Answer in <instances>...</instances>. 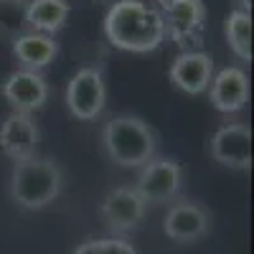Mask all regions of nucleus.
<instances>
[{"mask_svg": "<svg viewBox=\"0 0 254 254\" xmlns=\"http://www.w3.org/2000/svg\"><path fill=\"white\" fill-rule=\"evenodd\" d=\"M147 203L137 196L132 186H120L110 190L102 201V219L115 234H127L142 224Z\"/></svg>", "mask_w": 254, "mask_h": 254, "instance_id": "f8f14e48", "label": "nucleus"}, {"mask_svg": "<svg viewBox=\"0 0 254 254\" xmlns=\"http://www.w3.org/2000/svg\"><path fill=\"white\" fill-rule=\"evenodd\" d=\"M69 13L71 5L66 0H31L26 5V28L33 33L54 36L66 26Z\"/></svg>", "mask_w": 254, "mask_h": 254, "instance_id": "2eb2a0df", "label": "nucleus"}, {"mask_svg": "<svg viewBox=\"0 0 254 254\" xmlns=\"http://www.w3.org/2000/svg\"><path fill=\"white\" fill-rule=\"evenodd\" d=\"M155 10L163 18L165 38L171 36L176 46L188 51V46H198L206 26L203 0H155Z\"/></svg>", "mask_w": 254, "mask_h": 254, "instance_id": "20e7f679", "label": "nucleus"}, {"mask_svg": "<svg viewBox=\"0 0 254 254\" xmlns=\"http://www.w3.org/2000/svg\"><path fill=\"white\" fill-rule=\"evenodd\" d=\"M0 97H3L13 112H23V115H33L36 110H41L51 97V87L49 81L41 76L38 71H28V69H18L13 74H8V79L0 87Z\"/></svg>", "mask_w": 254, "mask_h": 254, "instance_id": "0eeeda50", "label": "nucleus"}, {"mask_svg": "<svg viewBox=\"0 0 254 254\" xmlns=\"http://www.w3.org/2000/svg\"><path fill=\"white\" fill-rule=\"evenodd\" d=\"M171 84L190 97L208 92V84L214 79V56L206 51H181L168 69Z\"/></svg>", "mask_w": 254, "mask_h": 254, "instance_id": "9d476101", "label": "nucleus"}, {"mask_svg": "<svg viewBox=\"0 0 254 254\" xmlns=\"http://www.w3.org/2000/svg\"><path fill=\"white\" fill-rule=\"evenodd\" d=\"M208 102L224 115H234L249 102V76L239 66H226L208 84Z\"/></svg>", "mask_w": 254, "mask_h": 254, "instance_id": "ddd939ff", "label": "nucleus"}, {"mask_svg": "<svg viewBox=\"0 0 254 254\" xmlns=\"http://www.w3.org/2000/svg\"><path fill=\"white\" fill-rule=\"evenodd\" d=\"M0 3H23V0H0Z\"/></svg>", "mask_w": 254, "mask_h": 254, "instance_id": "6ab92c4d", "label": "nucleus"}, {"mask_svg": "<svg viewBox=\"0 0 254 254\" xmlns=\"http://www.w3.org/2000/svg\"><path fill=\"white\" fill-rule=\"evenodd\" d=\"M74 254H137V249L122 237H99L81 242Z\"/></svg>", "mask_w": 254, "mask_h": 254, "instance_id": "f3484780", "label": "nucleus"}, {"mask_svg": "<svg viewBox=\"0 0 254 254\" xmlns=\"http://www.w3.org/2000/svg\"><path fill=\"white\" fill-rule=\"evenodd\" d=\"M104 36L115 49L130 54H153L165 44L160 13L142 0H117L104 15Z\"/></svg>", "mask_w": 254, "mask_h": 254, "instance_id": "f257e3e1", "label": "nucleus"}, {"mask_svg": "<svg viewBox=\"0 0 254 254\" xmlns=\"http://www.w3.org/2000/svg\"><path fill=\"white\" fill-rule=\"evenodd\" d=\"M163 231L176 244L201 242L211 231V214L193 201H178L168 208V214L163 219Z\"/></svg>", "mask_w": 254, "mask_h": 254, "instance_id": "1a4fd4ad", "label": "nucleus"}, {"mask_svg": "<svg viewBox=\"0 0 254 254\" xmlns=\"http://www.w3.org/2000/svg\"><path fill=\"white\" fill-rule=\"evenodd\" d=\"M107 158L122 168H142L158 150V135L137 115H115L102 130Z\"/></svg>", "mask_w": 254, "mask_h": 254, "instance_id": "7ed1b4c3", "label": "nucleus"}, {"mask_svg": "<svg viewBox=\"0 0 254 254\" xmlns=\"http://www.w3.org/2000/svg\"><path fill=\"white\" fill-rule=\"evenodd\" d=\"M107 84L99 66H81L66 84V110L81 122H92L104 112Z\"/></svg>", "mask_w": 254, "mask_h": 254, "instance_id": "39448f33", "label": "nucleus"}, {"mask_svg": "<svg viewBox=\"0 0 254 254\" xmlns=\"http://www.w3.org/2000/svg\"><path fill=\"white\" fill-rule=\"evenodd\" d=\"M13 56L28 71H41L59 56V41L54 36L26 31L13 38Z\"/></svg>", "mask_w": 254, "mask_h": 254, "instance_id": "4468645a", "label": "nucleus"}, {"mask_svg": "<svg viewBox=\"0 0 254 254\" xmlns=\"http://www.w3.org/2000/svg\"><path fill=\"white\" fill-rule=\"evenodd\" d=\"M38 142H41V130L33 115L10 112L0 125V150L15 163L36 158Z\"/></svg>", "mask_w": 254, "mask_h": 254, "instance_id": "9b49d317", "label": "nucleus"}, {"mask_svg": "<svg viewBox=\"0 0 254 254\" xmlns=\"http://www.w3.org/2000/svg\"><path fill=\"white\" fill-rule=\"evenodd\" d=\"M183 186V168L173 158H153L137 173L135 190L145 203H168L178 196Z\"/></svg>", "mask_w": 254, "mask_h": 254, "instance_id": "423d86ee", "label": "nucleus"}, {"mask_svg": "<svg viewBox=\"0 0 254 254\" xmlns=\"http://www.w3.org/2000/svg\"><path fill=\"white\" fill-rule=\"evenodd\" d=\"M234 3H237V10L252 13V0H234Z\"/></svg>", "mask_w": 254, "mask_h": 254, "instance_id": "a211bd4d", "label": "nucleus"}, {"mask_svg": "<svg viewBox=\"0 0 254 254\" xmlns=\"http://www.w3.org/2000/svg\"><path fill=\"white\" fill-rule=\"evenodd\" d=\"M211 158L224 168L249 171L252 168V130L242 122L221 125L208 142Z\"/></svg>", "mask_w": 254, "mask_h": 254, "instance_id": "6e6552de", "label": "nucleus"}, {"mask_svg": "<svg viewBox=\"0 0 254 254\" xmlns=\"http://www.w3.org/2000/svg\"><path fill=\"white\" fill-rule=\"evenodd\" d=\"M61 188H64V173L54 158L36 155L31 160L15 163L10 171L8 193L18 208L26 211L46 208L61 196Z\"/></svg>", "mask_w": 254, "mask_h": 254, "instance_id": "f03ea898", "label": "nucleus"}, {"mask_svg": "<svg viewBox=\"0 0 254 254\" xmlns=\"http://www.w3.org/2000/svg\"><path fill=\"white\" fill-rule=\"evenodd\" d=\"M224 33H226V44L239 61H252V13L244 10H231L226 15L224 23Z\"/></svg>", "mask_w": 254, "mask_h": 254, "instance_id": "dca6fc26", "label": "nucleus"}]
</instances>
